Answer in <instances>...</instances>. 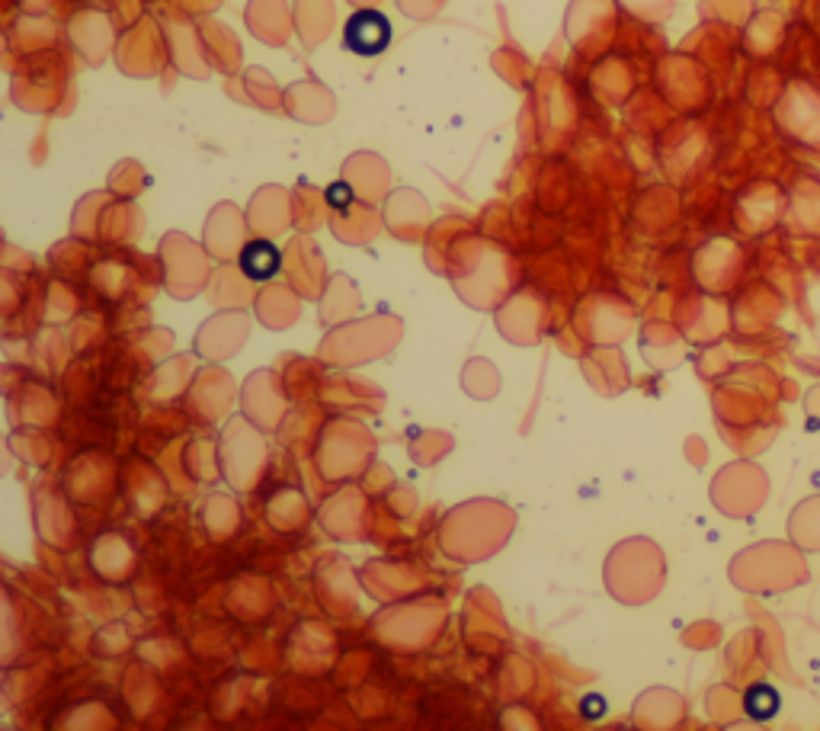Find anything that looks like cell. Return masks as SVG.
Here are the masks:
<instances>
[{
    "label": "cell",
    "instance_id": "obj_4",
    "mask_svg": "<svg viewBox=\"0 0 820 731\" xmlns=\"http://www.w3.org/2000/svg\"><path fill=\"white\" fill-rule=\"evenodd\" d=\"M328 203H331L334 209H346V206L353 203V190H349L346 183H334V187L328 190Z\"/></svg>",
    "mask_w": 820,
    "mask_h": 731
},
{
    "label": "cell",
    "instance_id": "obj_1",
    "mask_svg": "<svg viewBox=\"0 0 820 731\" xmlns=\"http://www.w3.org/2000/svg\"><path fill=\"white\" fill-rule=\"evenodd\" d=\"M343 46L353 55H362V59L382 55L392 46V23H388V16L379 13V10H356L346 20V26H343Z\"/></svg>",
    "mask_w": 820,
    "mask_h": 731
},
{
    "label": "cell",
    "instance_id": "obj_2",
    "mask_svg": "<svg viewBox=\"0 0 820 731\" xmlns=\"http://www.w3.org/2000/svg\"><path fill=\"white\" fill-rule=\"evenodd\" d=\"M241 273L247 277V280H254V283H267V280H273L276 273H279V267H282V254H279V247H276L273 241H267V238H254L251 244H244V251H241Z\"/></svg>",
    "mask_w": 820,
    "mask_h": 731
},
{
    "label": "cell",
    "instance_id": "obj_3",
    "mask_svg": "<svg viewBox=\"0 0 820 731\" xmlns=\"http://www.w3.org/2000/svg\"><path fill=\"white\" fill-rule=\"evenodd\" d=\"M779 706H782V696H779V690L772 683H753L751 690H747V696H744V709L756 722L776 719Z\"/></svg>",
    "mask_w": 820,
    "mask_h": 731
}]
</instances>
